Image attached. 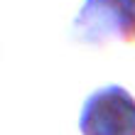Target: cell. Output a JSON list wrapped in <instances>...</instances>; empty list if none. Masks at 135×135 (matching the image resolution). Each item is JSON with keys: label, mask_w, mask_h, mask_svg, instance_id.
<instances>
[{"label": "cell", "mask_w": 135, "mask_h": 135, "mask_svg": "<svg viewBox=\"0 0 135 135\" xmlns=\"http://www.w3.org/2000/svg\"><path fill=\"white\" fill-rule=\"evenodd\" d=\"M81 135H135V96L120 84L89 93L79 113Z\"/></svg>", "instance_id": "7a4b0ae2"}, {"label": "cell", "mask_w": 135, "mask_h": 135, "mask_svg": "<svg viewBox=\"0 0 135 135\" xmlns=\"http://www.w3.org/2000/svg\"><path fill=\"white\" fill-rule=\"evenodd\" d=\"M71 39L86 47L135 44V0H84L71 22Z\"/></svg>", "instance_id": "6da1fadb"}]
</instances>
